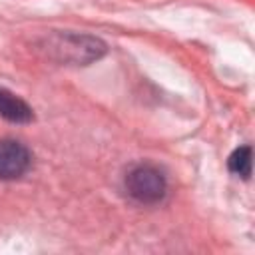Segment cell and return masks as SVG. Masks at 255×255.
I'll return each mask as SVG.
<instances>
[{
    "label": "cell",
    "mask_w": 255,
    "mask_h": 255,
    "mask_svg": "<svg viewBox=\"0 0 255 255\" xmlns=\"http://www.w3.org/2000/svg\"><path fill=\"white\" fill-rule=\"evenodd\" d=\"M0 116L12 124H30L34 120L32 108L6 88H0Z\"/></svg>",
    "instance_id": "4"
},
{
    "label": "cell",
    "mask_w": 255,
    "mask_h": 255,
    "mask_svg": "<svg viewBox=\"0 0 255 255\" xmlns=\"http://www.w3.org/2000/svg\"><path fill=\"white\" fill-rule=\"evenodd\" d=\"M32 163L30 149L18 139H0V179L12 181L22 177Z\"/></svg>",
    "instance_id": "3"
},
{
    "label": "cell",
    "mask_w": 255,
    "mask_h": 255,
    "mask_svg": "<svg viewBox=\"0 0 255 255\" xmlns=\"http://www.w3.org/2000/svg\"><path fill=\"white\" fill-rule=\"evenodd\" d=\"M126 191L131 199L143 205L159 203L167 193L163 171L151 163H137L126 173Z\"/></svg>",
    "instance_id": "2"
},
{
    "label": "cell",
    "mask_w": 255,
    "mask_h": 255,
    "mask_svg": "<svg viewBox=\"0 0 255 255\" xmlns=\"http://www.w3.org/2000/svg\"><path fill=\"white\" fill-rule=\"evenodd\" d=\"M46 50L60 62H72V64H90L94 60H100L106 54V44L100 38L88 36V34H54L46 40Z\"/></svg>",
    "instance_id": "1"
},
{
    "label": "cell",
    "mask_w": 255,
    "mask_h": 255,
    "mask_svg": "<svg viewBox=\"0 0 255 255\" xmlns=\"http://www.w3.org/2000/svg\"><path fill=\"white\" fill-rule=\"evenodd\" d=\"M229 171L243 177V179H249L251 175V147L249 145H241L237 147L231 155H229Z\"/></svg>",
    "instance_id": "5"
}]
</instances>
